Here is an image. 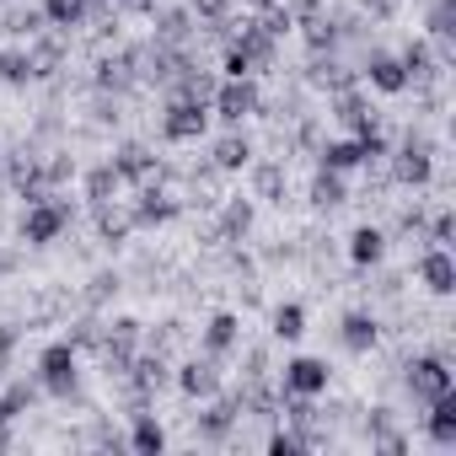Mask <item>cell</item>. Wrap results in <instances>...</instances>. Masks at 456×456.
Returning a JSON list of instances; mask_svg holds the SVG:
<instances>
[{
	"label": "cell",
	"instance_id": "6da1fadb",
	"mask_svg": "<svg viewBox=\"0 0 456 456\" xmlns=\"http://www.w3.org/2000/svg\"><path fill=\"white\" fill-rule=\"evenodd\" d=\"M65 225H70V204L65 199H54V193H44V199H33L28 209H22V242L28 248H49V242H60L65 237Z\"/></svg>",
	"mask_w": 456,
	"mask_h": 456
},
{
	"label": "cell",
	"instance_id": "7a4b0ae2",
	"mask_svg": "<svg viewBox=\"0 0 456 456\" xmlns=\"http://www.w3.org/2000/svg\"><path fill=\"white\" fill-rule=\"evenodd\" d=\"M76 381H81V354L76 344H49L38 354V387L49 397H76Z\"/></svg>",
	"mask_w": 456,
	"mask_h": 456
},
{
	"label": "cell",
	"instance_id": "3957f363",
	"mask_svg": "<svg viewBox=\"0 0 456 456\" xmlns=\"http://www.w3.org/2000/svg\"><path fill=\"white\" fill-rule=\"evenodd\" d=\"M209 113L220 118V124H242V118H253L258 113V86H253V76H225L215 92H209Z\"/></svg>",
	"mask_w": 456,
	"mask_h": 456
},
{
	"label": "cell",
	"instance_id": "277c9868",
	"mask_svg": "<svg viewBox=\"0 0 456 456\" xmlns=\"http://www.w3.org/2000/svg\"><path fill=\"white\" fill-rule=\"evenodd\" d=\"M403 387L413 392V403H435V397H445V392H456V370L440 360V354H419V360H408V376H403Z\"/></svg>",
	"mask_w": 456,
	"mask_h": 456
},
{
	"label": "cell",
	"instance_id": "5b68a950",
	"mask_svg": "<svg viewBox=\"0 0 456 456\" xmlns=\"http://www.w3.org/2000/svg\"><path fill=\"white\" fill-rule=\"evenodd\" d=\"M209 129V102H188V97H167V113H161V134L172 145H188Z\"/></svg>",
	"mask_w": 456,
	"mask_h": 456
},
{
	"label": "cell",
	"instance_id": "8992f818",
	"mask_svg": "<svg viewBox=\"0 0 456 456\" xmlns=\"http://www.w3.org/2000/svg\"><path fill=\"white\" fill-rule=\"evenodd\" d=\"M392 177L403 183V188H424L429 177H435V151H429V140H403L397 145V156H392Z\"/></svg>",
	"mask_w": 456,
	"mask_h": 456
},
{
	"label": "cell",
	"instance_id": "52a82bcc",
	"mask_svg": "<svg viewBox=\"0 0 456 456\" xmlns=\"http://www.w3.org/2000/svg\"><path fill=\"white\" fill-rule=\"evenodd\" d=\"M328 381H333L328 360H317V354H296V360H285V392H296V397H322Z\"/></svg>",
	"mask_w": 456,
	"mask_h": 456
},
{
	"label": "cell",
	"instance_id": "ba28073f",
	"mask_svg": "<svg viewBox=\"0 0 456 456\" xmlns=\"http://www.w3.org/2000/svg\"><path fill=\"white\" fill-rule=\"evenodd\" d=\"M232 49H237V54L253 65V76H258V70H269V65H274V54H280V38H269L258 22H242V33L232 38Z\"/></svg>",
	"mask_w": 456,
	"mask_h": 456
},
{
	"label": "cell",
	"instance_id": "9c48e42d",
	"mask_svg": "<svg viewBox=\"0 0 456 456\" xmlns=\"http://www.w3.org/2000/svg\"><path fill=\"white\" fill-rule=\"evenodd\" d=\"M113 172H118V183H134V188L161 183V161H156L145 145H124V151L113 156Z\"/></svg>",
	"mask_w": 456,
	"mask_h": 456
},
{
	"label": "cell",
	"instance_id": "30bf717a",
	"mask_svg": "<svg viewBox=\"0 0 456 456\" xmlns=\"http://www.w3.org/2000/svg\"><path fill=\"white\" fill-rule=\"evenodd\" d=\"M419 280H424L429 296H456V258H451V248H429L419 258Z\"/></svg>",
	"mask_w": 456,
	"mask_h": 456
},
{
	"label": "cell",
	"instance_id": "8fae6325",
	"mask_svg": "<svg viewBox=\"0 0 456 456\" xmlns=\"http://www.w3.org/2000/svg\"><path fill=\"white\" fill-rule=\"evenodd\" d=\"M177 387H183V397H215V392H220V365H215V354L183 360V365H177Z\"/></svg>",
	"mask_w": 456,
	"mask_h": 456
},
{
	"label": "cell",
	"instance_id": "7c38bea8",
	"mask_svg": "<svg viewBox=\"0 0 456 456\" xmlns=\"http://www.w3.org/2000/svg\"><path fill=\"white\" fill-rule=\"evenodd\" d=\"M177 209H183V204H177L172 193H161V183H145L129 215H134V225H167V220H177Z\"/></svg>",
	"mask_w": 456,
	"mask_h": 456
},
{
	"label": "cell",
	"instance_id": "4fadbf2b",
	"mask_svg": "<svg viewBox=\"0 0 456 456\" xmlns=\"http://www.w3.org/2000/svg\"><path fill=\"white\" fill-rule=\"evenodd\" d=\"M237 419H242V403L215 392V397H209V408L199 413V435H204V440H225V435L237 429Z\"/></svg>",
	"mask_w": 456,
	"mask_h": 456
},
{
	"label": "cell",
	"instance_id": "5bb4252c",
	"mask_svg": "<svg viewBox=\"0 0 456 456\" xmlns=\"http://www.w3.org/2000/svg\"><path fill=\"white\" fill-rule=\"evenodd\" d=\"M124 376H129V387H134V403H151V397L161 392V381H167V360H161V354H134Z\"/></svg>",
	"mask_w": 456,
	"mask_h": 456
},
{
	"label": "cell",
	"instance_id": "9a60e30c",
	"mask_svg": "<svg viewBox=\"0 0 456 456\" xmlns=\"http://www.w3.org/2000/svg\"><path fill=\"white\" fill-rule=\"evenodd\" d=\"M237 338H242V317L237 312H215L209 322H204V354H232L237 349Z\"/></svg>",
	"mask_w": 456,
	"mask_h": 456
},
{
	"label": "cell",
	"instance_id": "2e32d148",
	"mask_svg": "<svg viewBox=\"0 0 456 456\" xmlns=\"http://www.w3.org/2000/svg\"><path fill=\"white\" fill-rule=\"evenodd\" d=\"M376 338H381V328H376V317H370V312H349V317L338 322V344H344L349 354H370V349H376Z\"/></svg>",
	"mask_w": 456,
	"mask_h": 456
},
{
	"label": "cell",
	"instance_id": "e0dca14e",
	"mask_svg": "<svg viewBox=\"0 0 456 456\" xmlns=\"http://www.w3.org/2000/svg\"><path fill=\"white\" fill-rule=\"evenodd\" d=\"M424 429H429V440H435L440 451H456V392H445V397H435V403H429Z\"/></svg>",
	"mask_w": 456,
	"mask_h": 456
},
{
	"label": "cell",
	"instance_id": "ac0fdd59",
	"mask_svg": "<svg viewBox=\"0 0 456 456\" xmlns=\"http://www.w3.org/2000/svg\"><path fill=\"white\" fill-rule=\"evenodd\" d=\"M365 81H370L376 92H387V97L408 92V76H403V60H397V54H370V60H365Z\"/></svg>",
	"mask_w": 456,
	"mask_h": 456
},
{
	"label": "cell",
	"instance_id": "d6986e66",
	"mask_svg": "<svg viewBox=\"0 0 456 456\" xmlns=\"http://www.w3.org/2000/svg\"><path fill=\"white\" fill-rule=\"evenodd\" d=\"M333 118H338L344 129H354V134H365V129H376V113L365 108V97H360L354 86H344V92H333Z\"/></svg>",
	"mask_w": 456,
	"mask_h": 456
},
{
	"label": "cell",
	"instance_id": "ffe728a7",
	"mask_svg": "<svg viewBox=\"0 0 456 456\" xmlns=\"http://www.w3.org/2000/svg\"><path fill=\"white\" fill-rule=\"evenodd\" d=\"M349 258H354L360 269H376V264L387 258V232H381V225H354V237H349Z\"/></svg>",
	"mask_w": 456,
	"mask_h": 456
},
{
	"label": "cell",
	"instance_id": "44dd1931",
	"mask_svg": "<svg viewBox=\"0 0 456 456\" xmlns=\"http://www.w3.org/2000/svg\"><path fill=\"white\" fill-rule=\"evenodd\" d=\"M397 60H403V76H408V86H424V81H429V76H435V70H440V65H435V54H429V44H424V38H408V44H403V54H397Z\"/></svg>",
	"mask_w": 456,
	"mask_h": 456
},
{
	"label": "cell",
	"instance_id": "7402d4cb",
	"mask_svg": "<svg viewBox=\"0 0 456 456\" xmlns=\"http://www.w3.org/2000/svg\"><path fill=\"white\" fill-rule=\"evenodd\" d=\"M129 451H140V456H161V451H167V429H161V419H156V413H134Z\"/></svg>",
	"mask_w": 456,
	"mask_h": 456
},
{
	"label": "cell",
	"instance_id": "603a6c76",
	"mask_svg": "<svg viewBox=\"0 0 456 456\" xmlns=\"http://www.w3.org/2000/svg\"><path fill=\"white\" fill-rule=\"evenodd\" d=\"M253 232V199H225V209H220V237L225 242H242Z\"/></svg>",
	"mask_w": 456,
	"mask_h": 456
},
{
	"label": "cell",
	"instance_id": "cb8c5ba5",
	"mask_svg": "<svg viewBox=\"0 0 456 456\" xmlns=\"http://www.w3.org/2000/svg\"><path fill=\"white\" fill-rule=\"evenodd\" d=\"M118 193H124V183H118V172H113V161H108V167H92V172H86V204H92V209H102V204H113Z\"/></svg>",
	"mask_w": 456,
	"mask_h": 456
},
{
	"label": "cell",
	"instance_id": "d4e9b609",
	"mask_svg": "<svg viewBox=\"0 0 456 456\" xmlns=\"http://www.w3.org/2000/svg\"><path fill=\"white\" fill-rule=\"evenodd\" d=\"M317 156H322V167H328V172H354V167H365L360 140H328Z\"/></svg>",
	"mask_w": 456,
	"mask_h": 456
},
{
	"label": "cell",
	"instance_id": "484cf974",
	"mask_svg": "<svg viewBox=\"0 0 456 456\" xmlns=\"http://www.w3.org/2000/svg\"><path fill=\"white\" fill-rule=\"evenodd\" d=\"M86 12H92V0H44V22H54L60 33L81 28V22H86Z\"/></svg>",
	"mask_w": 456,
	"mask_h": 456
},
{
	"label": "cell",
	"instance_id": "4316f807",
	"mask_svg": "<svg viewBox=\"0 0 456 456\" xmlns=\"http://www.w3.org/2000/svg\"><path fill=\"white\" fill-rule=\"evenodd\" d=\"M248 161H253V140H248V134H225V140L215 145V167H220V172H242Z\"/></svg>",
	"mask_w": 456,
	"mask_h": 456
},
{
	"label": "cell",
	"instance_id": "83f0119b",
	"mask_svg": "<svg viewBox=\"0 0 456 456\" xmlns=\"http://www.w3.org/2000/svg\"><path fill=\"white\" fill-rule=\"evenodd\" d=\"M349 193H344V172H328V167H317V177H312V204L317 209H338Z\"/></svg>",
	"mask_w": 456,
	"mask_h": 456
},
{
	"label": "cell",
	"instance_id": "f1b7e54d",
	"mask_svg": "<svg viewBox=\"0 0 456 456\" xmlns=\"http://www.w3.org/2000/svg\"><path fill=\"white\" fill-rule=\"evenodd\" d=\"M424 28H429L435 44H456V0H435L429 17H424Z\"/></svg>",
	"mask_w": 456,
	"mask_h": 456
},
{
	"label": "cell",
	"instance_id": "f546056e",
	"mask_svg": "<svg viewBox=\"0 0 456 456\" xmlns=\"http://www.w3.org/2000/svg\"><path fill=\"white\" fill-rule=\"evenodd\" d=\"M129 225H134V215H124V209H113V204L97 209V237H102L108 248H118V242L129 237Z\"/></svg>",
	"mask_w": 456,
	"mask_h": 456
},
{
	"label": "cell",
	"instance_id": "4dcf8cb0",
	"mask_svg": "<svg viewBox=\"0 0 456 456\" xmlns=\"http://www.w3.org/2000/svg\"><path fill=\"white\" fill-rule=\"evenodd\" d=\"M188 33H193V12H161V17H156V44L177 49Z\"/></svg>",
	"mask_w": 456,
	"mask_h": 456
},
{
	"label": "cell",
	"instance_id": "1f68e13d",
	"mask_svg": "<svg viewBox=\"0 0 456 456\" xmlns=\"http://www.w3.org/2000/svg\"><path fill=\"white\" fill-rule=\"evenodd\" d=\"M38 392H44V387H33V381H12L6 392H0V419H22Z\"/></svg>",
	"mask_w": 456,
	"mask_h": 456
},
{
	"label": "cell",
	"instance_id": "d6a6232c",
	"mask_svg": "<svg viewBox=\"0 0 456 456\" xmlns=\"http://www.w3.org/2000/svg\"><path fill=\"white\" fill-rule=\"evenodd\" d=\"M306 44H312V54H333V44H338V22H333L328 12L306 17Z\"/></svg>",
	"mask_w": 456,
	"mask_h": 456
},
{
	"label": "cell",
	"instance_id": "836d02e7",
	"mask_svg": "<svg viewBox=\"0 0 456 456\" xmlns=\"http://www.w3.org/2000/svg\"><path fill=\"white\" fill-rule=\"evenodd\" d=\"M0 81H6V86H28V81H33V54L0 49Z\"/></svg>",
	"mask_w": 456,
	"mask_h": 456
},
{
	"label": "cell",
	"instance_id": "e575fe53",
	"mask_svg": "<svg viewBox=\"0 0 456 456\" xmlns=\"http://www.w3.org/2000/svg\"><path fill=\"white\" fill-rule=\"evenodd\" d=\"M193 22H204V28H215V33H225L232 28V0H193Z\"/></svg>",
	"mask_w": 456,
	"mask_h": 456
},
{
	"label": "cell",
	"instance_id": "d590c367",
	"mask_svg": "<svg viewBox=\"0 0 456 456\" xmlns=\"http://www.w3.org/2000/svg\"><path fill=\"white\" fill-rule=\"evenodd\" d=\"M312 86H322V92H344V86H349V70H344L333 54H328V60L317 54V60H312Z\"/></svg>",
	"mask_w": 456,
	"mask_h": 456
},
{
	"label": "cell",
	"instance_id": "8d00e7d4",
	"mask_svg": "<svg viewBox=\"0 0 456 456\" xmlns=\"http://www.w3.org/2000/svg\"><path fill=\"white\" fill-rule=\"evenodd\" d=\"M301 333H306V306H296V301L274 306V338H301Z\"/></svg>",
	"mask_w": 456,
	"mask_h": 456
},
{
	"label": "cell",
	"instance_id": "74e56055",
	"mask_svg": "<svg viewBox=\"0 0 456 456\" xmlns=\"http://www.w3.org/2000/svg\"><path fill=\"white\" fill-rule=\"evenodd\" d=\"M92 81H97V92H124V86H129V60H124V54H118V60H102Z\"/></svg>",
	"mask_w": 456,
	"mask_h": 456
},
{
	"label": "cell",
	"instance_id": "f35d334b",
	"mask_svg": "<svg viewBox=\"0 0 456 456\" xmlns=\"http://www.w3.org/2000/svg\"><path fill=\"white\" fill-rule=\"evenodd\" d=\"M38 172H44V188L54 193L65 177H76V161H70V156H49V161H38Z\"/></svg>",
	"mask_w": 456,
	"mask_h": 456
},
{
	"label": "cell",
	"instance_id": "ab89813d",
	"mask_svg": "<svg viewBox=\"0 0 456 456\" xmlns=\"http://www.w3.org/2000/svg\"><path fill=\"white\" fill-rule=\"evenodd\" d=\"M301 451H306V440L296 429H274L269 435V456H301Z\"/></svg>",
	"mask_w": 456,
	"mask_h": 456
},
{
	"label": "cell",
	"instance_id": "60d3db41",
	"mask_svg": "<svg viewBox=\"0 0 456 456\" xmlns=\"http://www.w3.org/2000/svg\"><path fill=\"white\" fill-rule=\"evenodd\" d=\"M258 193L274 199V204H285V199H280V193H285V172H280V167H258Z\"/></svg>",
	"mask_w": 456,
	"mask_h": 456
},
{
	"label": "cell",
	"instance_id": "b9f144b4",
	"mask_svg": "<svg viewBox=\"0 0 456 456\" xmlns=\"http://www.w3.org/2000/svg\"><path fill=\"white\" fill-rule=\"evenodd\" d=\"M38 22H44V12H12V17H6V33L33 38V33H38Z\"/></svg>",
	"mask_w": 456,
	"mask_h": 456
},
{
	"label": "cell",
	"instance_id": "7bdbcfd3",
	"mask_svg": "<svg viewBox=\"0 0 456 456\" xmlns=\"http://www.w3.org/2000/svg\"><path fill=\"white\" fill-rule=\"evenodd\" d=\"M451 232H456V215L440 209V215L429 220V242H435V248H451Z\"/></svg>",
	"mask_w": 456,
	"mask_h": 456
},
{
	"label": "cell",
	"instance_id": "ee69618b",
	"mask_svg": "<svg viewBox=\"0 0 456 456\" xmlns=\"http://www.w3.org/2000/svg\"><path fill=\"white\" fill-rule=\"evenodd\" d=\"M118 285H124L118 274H97V280H92V290H86V301H92V306H102L108 296H118Z\"/></svg>",
	"mask_w": 456,
	"mask_h": 456
},
{
	"label": "cell",
	"instance_id": "f6af8a7d",
	"mask_svg": "<svg viewBox=\"0 0 456 456\" xmlns=\"http://www.w3.org/2000/svg\"><path fill=\"white\" fill-rule=\"evenodd\" d=\"M12 349H17V328H12V322H0V365L12 360Z\"/></svg>",
	"mask_w": 456,
	"mask_h": 456
},
{
	"label": "cell",
	"instance_id": "bcb514c9",
	"mask_svg": "<svg viewBox=\"0 0 456 456\" xmlns=\"http://www.w3.org/2000/svg\"><path fill=\"white\" fill-rule=\"evenodd\" d=\"M225 76H253V65H248L237 49H225Z\"/></svg>",
	"mask_w": 456,
	"mask_h": 456
},
{
	"label": "cell",
	"instance_id": "7dc6e473",
	"mask_svg": "<svg viewBox=\"0 0 456 456\" xmlns=\"http://www.w3.org/2000/svg\"><path fill=\"white\" fill-rule=\"evenodd\" d=\"M360 6H365L370 17H392V6H397V0H360Z\"/></svg>",
	"mask_w": 456,
	"mask_h": 456
},
{
	"label": "cell",
	"instance_id": "c3c4849f",
	"mask_svg": "<svg viewBox=\"0 0 456 456\" xmlns=\"http://www.w3.org/2000/svg\"><path fill=\"white\" fill-rule=\"evenodd\" d=\"M290 12H296V17H317V12H322V0H296Z\"/></svg>",
	"mask_w": 456,
	"mask_h": 456
},
{
	"label": "cell",
	"instance_id": "681fc988",
	"mask_svg": "<svg viewBox=\"0 0 456 456\" xmlns=\"http://www.w3.org/2000/svg\"><path fill=\"white\" fill-rule=\"evenodd\" d=\"M248 6H253V12H269V6H274V0H248Z\"/></svg>",
	"mask_w": 456,
	"mask_h": 456
},
{
	"label": "cell",
	"instance_id": "f907efd6",
	"mask_svg": "<svg viewBox=\"0 0 456 456\" xmlns=\"http://www.w3.org/2000/svg\"><path fill=\"white\" fill-rule=\"evenodd\" d=\"M0 274H12V258H6V253H0Z\"/></svg>",
	"mask_w": 456,
	"mask_h": 456
}]
</instances>
